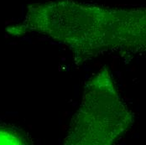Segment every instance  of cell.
Listing matches in <instances>:
<instances>
[{
  "label": "cell",
  "mask_w": 146,
  "mask_h": 145,
  "mask_svg": "<svg viewBox=\"0 0 146 145\" xmlns=\"http://www.w3.org/2000/svg\"><path fill=\"white\" fill-rule=\"evenodd\" d=\"M25 23L31 29L89 54L145 40L143 9H113L58 0L30 6Z\"/></svg>",
  "instance_id": "1"
},
{
  "label": "cell",
  "mask_w": 146,
  "mask_h": 145,
  "mask_svg": "<svg viewBox=\"0 0 146 145\" xmlns=\"http://www.w3.org/2000/svg\"><path fill=\"white\" fill-rule=\"evenodd\" d=\"M90 81L66 144H109L131 122L129 113L119 100L108 73L101 72Z\"/></svg>",
  "instance_id": "2"
},
{
  "label": "cell",
  "mask_w": 146,
  "mask_h": 145,
  "mask_svg": "<svg viewBox=\"0 0 146 145\" xmlns=\"http://www.w3.org/2000/svg\"><path fill=\"white\" fill-rule=\"evenodd\" d=\"M24 142L22 134L16 130L0 127V144H21Z\"/></svg>",
  "instance_id": "3"
}]
</instances>
